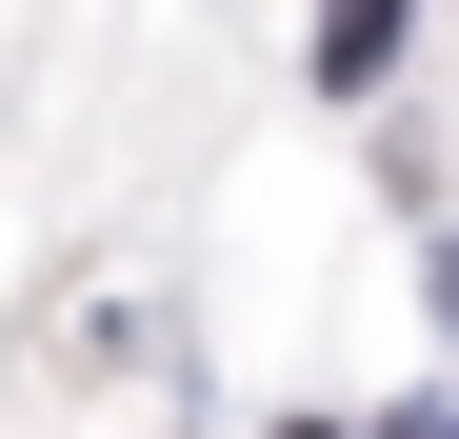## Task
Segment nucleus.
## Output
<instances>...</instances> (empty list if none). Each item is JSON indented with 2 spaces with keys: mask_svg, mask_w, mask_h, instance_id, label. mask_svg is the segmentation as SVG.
Masks as SVG:
<instances>
[{
  "mask_svg": "<svg viewBox=\"0 0 459 439\" xmlns=\"http://www.w3.org/2000/svg\"><path fill=\"white\" fill-rule=\"evenodd\" d=\"M400 21H420V0H320V81H379V60H400Z\"/></svg>",
  "mask_w": 459,
  "mask_h": 439,
  "instance_id": "nucleus-1",
  "label": "nucleus"
},
{
  "mask_svg": "<svg viewBox=\"0 0 459 439\" xmlns=\"http://www.w3.org/2000/svg\"><path fill=\"white\" fill-rule=\"evenodd\" d=\"M439 320H459V240H439Z\"/></svg>",
  "mask_w": 459,
  "mask_h": 439,
  "instance_id": "nucleus-2",
  "label": "nucleus"
},
{
  "mask_svg": "<svg viewBox=\"0 0 459 439\" xmlns=\"http://www.w3.org/2000/svg\"><path fill=\"white\" fill-rule=\"evenodd\" d=\"M400 439H459V419H400Z\"/></svg>",
  "mask_w": 459,
  "mask_h": 439,
  "instance_id": "nucleus-3",
  "label": "nucleus"
},
{
  "mask_svg": "<svg viewBox=\"0 0 459 439\" xmlns=\"http://www.w3.org/2000/svg\"><path fill=\"white\" fill-rule=\"evenodd\" d=\"M299 439H320V419H299Z\"/></svg>",
  "mask_w": 459,
  "mask_h": 439,
  "instance_id": "nucleus-4",
  "label": "nucleus"
}]
</instances>
